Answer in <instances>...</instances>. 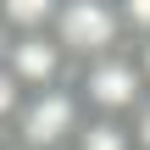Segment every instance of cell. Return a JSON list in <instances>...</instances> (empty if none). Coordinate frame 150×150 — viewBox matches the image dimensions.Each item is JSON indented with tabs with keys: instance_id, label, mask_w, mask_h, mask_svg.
Here are the masks:
<instances>
[{
	"instance_id": "obj_7",
	"label": "cell",
	"mask_w": 150,
	"mask_h": 150,
	"mask_svg": "<svg viewBox=\"0 0 150 150\" xmlns=\"http://www.w3.org/2000/svg\"><path fill=\"white\" fill-rule=\"evenodd\" d=\"M117 11H122L128 45H145V39H150V0H117Z\"/></svg>"
},
{
	"instance_id": "obj_1",
	"label": "cell",
	"mask_w": 150,
	"mask_h": 150,
	"mask_svg": "<svg viewBox=\"0 0 150 150\" xmlns=\"http://www.w3.org/2000/svg\"><path fill=\"white\" fill-rule=\"evenodd\" d=\"M50 33H56V45L67 50L72 72L89 67V61H100V56L128 50V33H122V11H117V0H61Z\"/></svg>"
},
{
	"instance_id": "obj_5",
	"label": "cell",
	"mask_w": 150,
	"mask_h": 150,
	"mask_svg": "<svg viewBox=\"0 0 150 150\" xmlns=\"http://www.w3.org/2000/svg\"><path fill=\"white\" fill-rule=\"evenodd\" d=\"M72 150H134V128L128 117H83Z\"/></svg>"
},
{
	"instance_id": "obj_8",
	"label": "cell",
	"mask_w": 150,
	"mask_h": 150,
	"mask_svg": "<svg viewBox=\"0 0 150 150\" xmlns=\"http://www.w3.org/2000/svg\"><path fill=\"white\" fill-rule=\"evenodd\" d=\"M128 128H134V150H150V100L128 117Z\"/></svg>"
},
{
	"instance_id": "obj_2",
	"label": "cell",
	"mask_w": 150,
	"mask_h": 150,
	"mask_svg": "<svg viewBox=\"0 0 150 150\" xmlns=\"http://www.w3.org/2000/svg\"><path fill=\"white\" fill-rule=\"evenodd\" d=\"M72 89H78V100H83V111H89V117H134V111L150 100L145 72L134 67V56H128V50H117V56H100V61L78 67V72H72Z\"/></svg>"
},
{
	"instance_id": "obj_11",
	"label": "cell",
	"mask_w": 150,
	"mask_h": 150,
	"mask_svg": "<svg viewBox=\"0 0 150 150\" xmlns=\"http://www.w3.org/2000/svg\"><path fill=\"white\" fill-rule=\"evenodd\" d=\"M6 145H11V134H6V128H0V150H6Z\"/></svg>"
},
{
	"instance_id": "obj_6",
	"label": "cell",
	"mask_w": 150,
	"mask_h": 150,
	"mask_svg": "<svg viewBox=\"0 0 150 150\" xmlns=\"http://www.w3.org/2000/svg\"><path fill=\"white\" fill-rule=\"evenodd\" d=\"M22 106H28V89L0 67V128H6V134H11V122L22 117Z\"/></svg>"
},
{
	"instance_id": "obj_3",
	"label": "cell",
	"mask_w": 150,
	"mask_h": 150,
	"mask_svg": "<svg viewBox=\"0 0 150 150\" xmlns=\"http://www.w3.org/2000/svg\"><path fill=\"white\" fill-rule=\"evenodd\" d=\"M83 117H89V111H83V100H78L72 83L39 89V95H28L22 117L11 122V145H22V150H72Z\"/></svg>"
},
{
	"instance_id": "obj_12",
	"label": "cell",
	"mask_w": 150,
	"mask_h": 150,
	"mask_svg": "<svg viewBox=\"0 0 150 150\" xmlns=\"http://www.w3.org/2000/svg\"><path fill=\"white\" fill-rule=\"evenodd\" d=\"M6 150H22V145H6Z\"/></svg>"
},
{
	"instance_id": "obj_4",
	"label": "cell",
	"mask_w": 150,
	"mask_h": 150,
	"mask_svg": "<svg viewBox=\"0 0 150 150\" xmlns=\"http://www.w3.org/2000/svg\"><path fill=\"white\" fill-rule=\"evenodd\" d=\"M6 72H11L28 95L72 83V61H67V50L56 45V33H28V39H11V50H6Z\"/></svg>"
},
{
	"instance_id": "obj_9",
	"label": "cell",
	"mask_w": 150,
	"mask_h": 150,
	"mask_svg": "<svg viewBox=\"0 0 150 150\" xmlns=\"http://www.w3.org/2000/svg\"><path fill=\"white\" fill-rule=\"evenodd\" d=\"M128 56H134V67L145 72V89H150V39L145 45H128Z\"/></svg>"
},
{
	"instance_id": "obj_10",
	"label": "cell",
	"mask_w": 150,
	"mask_h": 150,
	"mask_svg": "<svg viewBox=\"0 0 150 150\" xmlns=\"http://www.w3.org/2000/svg\"><path fill=\"white\" fill-rule=\"evenodd\" d=\"M6 50H11V28H6V17H0V67H6Z\"/></svg>"
}]
</instances>
